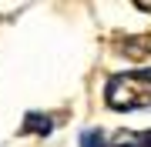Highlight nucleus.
<instances>
[{
	"mask_svg": "<svg viewBox=\"0 0 151 147\" xmlns=\"http://www.w3.org/2000/svg\"><path fill=\"white\" fill-rule=\"evenodd\" d=\"M104 100L111 110H138L151 107V67L148 70H131V74H114L104 84Z\"/></svg>",
	"mask_w": 151,
	"mask_h": 147,
	"instance_id": "f257e3e1",
	"label": "nucleus"
},
{
	"mask_svg": "<svg viewBox=\"0 0 151 147\" xmlns=\"http://www.w3.org/2000/svg\"><path fill=\"white\" fill-rule=\"evenodd\" d=\"M108 147H151V131H118L108 137Z\"/></svg>",
	"mask_w": 151,
	"mask_h": 147,
	"instance_id": "f03ea898",
	"label": "nucleus"
},
{
	"mask_svg": "<svg viewBox=\"0 0 151 147\" xmlns=\"http://www.w3.org/2000/svg\"><path fill=\"white\" fill-rule=\"evenodd\" d=\"M50 134L54 131V117L50 114H27L24 117V134Z\"/></svg>",
	"mask_w": 151,
	"mask_h": 147,
	"instance_id": "7ed1b4c3",
	"label": "nucleus"
},
{
	"mask_svg": "<svg viewBox=\"0 0 151 147\" xmlns=\"http://www.w3.org/2000/svg\"><path fill=\"white\" fill-rule=\"evenodd\" d=\"M77 144H81V147H108V137H104L101 131H84Z\"/></svg>",
	"mask_w": 151,
	"mask_h": 147,
	"instance_id": "20e7f679",
	"label": "nucleus"
},
{
	"mask_svg": "<svg viewBox=\"0 0 151 147\" xmlns=\"http://www.w3.org/2000/svg\"><path fill=\"white\" fill-rule=\"evenodd\" d=\"M124 54L128 57H145V54H151V40H124Z\"/></svg>",
	"mask_w": 151,
	"mask_h": 147,
	"instance_id": "39448f33",
	"label": "nucleus"
}]
</instances>
